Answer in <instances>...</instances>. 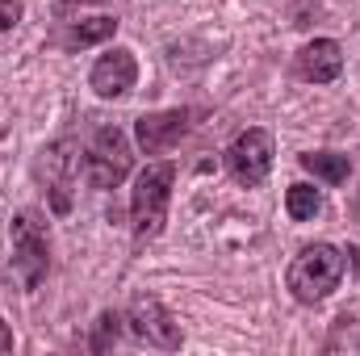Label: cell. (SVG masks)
<instances>
[{
  "mask_svg": "<svg viewBox=\"0 0 360 356\" xmlns=\"http://www.w3.org/2000/svg\"><path fill=\"white\" fill-rule=\"evenodd\" d=\"M340 276H344V252L331 243H310L293 256V265L285 272V285L302 306H314L340 285Z\"/></svg>",
  "mask_w": 360,
  "mask_h": 356,
  "instance_id": "obj_1",
  "label": "cell"
},
{
  "mask_svg": "<svg viewBox=\"0 0 360 356\" xmlns=\"http://www.w3.org/2000/svg\"><path fill=\"white\" fill-rule=\"evenodd\" d=\"M172 184H176V168L172 164H147L134 193H130V222H134V243H147L164 231L168 218V201H172Z\"/></svg>",
  "mask_w": 360,
  "mask_h": 356,
  "instance_id": "obj_2",
  "label": "cell"
},
{
  "mask_svg": "<svg viewBox=\"0 0 360 356\" xmlns=\"http://www.w3.org/2000/svg\"><path fill=\"white\" fill-rule=\"evenodd\" d=\"M13 268L25 289H38L46 268H51V243H46V222L34 210H21L13 218Z\"/></svg>",
  "mask_w": 360,
  "mask_h": 356,
  "instance_id": "obj_3",
  "label": "cell"
},
{
  "mask_svg": "<svg viewBox=\"0 0 360 356\" xmlns=\"http://www.w3.org/2000/svg\"><path fill=\"white\" fill-rule=\"evenodd\" d=\"M130 139L117 130V126H101L92 134L89 151H84V172H89L92 189H117L122 180L130 177Z\"/></svg>",
  "mask_w": 360,
  "mask_h": 356,
  "instance_id": "obj_4",
  "label": "cell"
},
{
  "mask_svg": "<svg viewBox=\"0 0 360 356\" xmlns=\"http://www.w3.org/2000/svg\"><path fill=\"white\" fill-rule=\"evenodd\" d=\"M126 327H130V336H134L139 344H147V348L176 352L180 344H184L180 323L168 314V306H164L160 298H134L130 310H126Z\"/></svg>",
  "mask_w": 360,
  "mask_h": 356,
  "instance_id": "obj_5",
  "label": "cell"
},
{
  "mask_svg": "<svg viewBox=\"0 0 360 356\" xmlns=\"http://www.w3.org/2000/svg\"><path fill=\"white\" fill-rule=\"evenodd\" d=\"M226 172L239 184H260L272 172V134L269 130H243L226 147Z\"/></svg>",
  "mask_w": 360,
  "mask_h": 356,
  "instance_id": "obj_6",
  "label": "cell"
},
{
  "mask_svg": "<svg viewBox=\"0 0 360 356\" xmlns=\"http://www.w3.org/2000/svg\"><path fill=\"white\" fill-rule=\"evenodd\" d=\"M84 160H80V147L76 139H59L42 151V177H46V189H51V205L59 214L72 210V180L80 177Z\"/></svg>",
  "mask_w": 360,
  "mask_h": 356,
  "instance_id": "obj_7",
  "label": "cell"
},
{
  "mask_svg": "<svg viewBox=\"0 0 360 356\" xmlns=\"http://www.w3.org/2000/svg\"><path fill=\"white\" fill-rule=\"evenodd\" d=\"M134 80H139V63H134V51H126V46H113L109 55H101L92 63V76H89L92 92L105 96V101L126 96L134 89Z\"/></svg>",
  "mask_w": 360,
  "mask_h": 356,
  "instance_id": "obj_8",
  "label": "cell"
},
{
  "mask_svg": "<svg viewBox=\"0 0 360 356\" xmlns=\"http://www.w3.org/2000/svg\"><path fill=\"white\" fill-rule=\"evenodd\" d=\"M188 109H164V113H143L134 122V139L147 155H164L172 143H180L188 134Z\"/></svg>",
  "mask_w": 360,
  "mask_h": 356,
  "instance_id": "obj_9",
  "label": "cell"
},
{
  "mask_svg": "<svg viewBox=\"0 0 360 356\" xmlns=\"http://www.w3.org/2000/svg\"><path fill=\"white\" fill-rule=\"evenodd\" d=\"M297 76L310 80V84H331L340 72H344V46L335 38H314L297 51Z\"/></svg>",
  "mask_w": 360,
  "mask_h": 356,
  "instance_id": "obj_10",
  "label": "cell"
},
{
  "mask_svg": "<svg viewBox=\"0 0 360 356\" xmlns=\"http://www.w3.org/2000/svg\"><path fill=\"white\" fill-rule=\"evenodd\" d=\"M113 34H117V21H113V17H92V21L72 25L68 34H59V46H68V51H80V46H96V42L113 38Z\"/></svg>",
  "mask_w": 360,
  "mask_h": 356,
  "instance_id": "obj_11",
  "label": "cell"
},
{
  "mask_svg": "<svg viewBox=\"0 0 360 356\" xmlns=\"http://www.w3.org/2000/svg\"><path fill=\"white\" fill-rule=\"evenodd\" d=\"M302 168L314 172L319 180H327V184H344V180L352 177V160L348 155H335V151H306L302 155Z\"/></svg>",
  "mask_w": 360,
  "mask_h": 356,
  "instance_id": "obj_12",
  "label": "cell"
},
{
  "mask_svg": "<svg viewBox=\"0 0 360 356\" xmlns=\"http://www.w3.org/2000/svg\"><path fill=\"white\" fill-rule=\"evenodd\" d=\"M285 210H289L293 222H310V218L323 210V193H319L314 184H293V189L285 193Z\"/></svg>",
  "mask_w": 360,
  "mask_h": 356,
  "instance_id": "obj_13",
  "label": "cell"
},
{
  "mask_svg": "<svg viewBox=\"0 0 360 356\" xmlns=\"http://www.w3.org/2000/svg\"><path fill=\"white\" fill-rule=\"evenodd\" d=\"M122 314H113V310H105L101 319H96V331H92V340H89V348L92 352H105V348H113L117 344V336H122Z\"/></svg>",
  "mask_w": 360,
  "mask_h": 356,
  "instance_id": "obj_14",
  "label": "cell"
},
{
  "mask_svg": "<svg viewBox=\"0 0 360 356\" xmlns=\"http://www.w3.org/2000/svg\"><path fill=\"white\" fill-rule=\"evenodd\" d=\"M25 13V0H0V30H13Z\"/></svg>",
  "mask_w": 360,
  "mask_h": 356,
  "instance_id": "obj_15",
  "label": "cell"
},
{
  "mask_svg": "<svg viewBox=\"0 0 360 356\" xmlns=\"http://www.w3.org/2000/svg\"><path fill=\"white\" fill-rule=\"evenodd\" d=\"M0 352H13V331H8L4 319H0Z\"/></svg>",
  "mask_w": 360,
  "mask_h": 356,
  "instance_id": "obj_16",
  "label": "cell"
},
{
  "mask_svg": "<svg viewBox=\"0 0 360 356\" xmlns=\"http://www.w3.org/2000/svg\"><path fill=\"white\" fill-rule=\"evenodd\" d=\"M352 214L360 218V189H356V201H352Z\"/></svg>",
  "mask_w": 360,
  "mask_h": 356,
  "instance_id": "obj_17",
  "label": "cell"
},
{
  "mask_svg": "<svg viewBox=\"0 0 360 356\" xmlns=\"http://www.w3.org/2000/svg\"><path fill=\"white\" fill-rule=\"evenodd\" d=\"M68 4H101V0H68Z\"/></svg>",
  "mask_w": 360,
  "mask_h": 356,
  "instance_id": "obj_18",
  "label": "cell"
}]
</instances>
